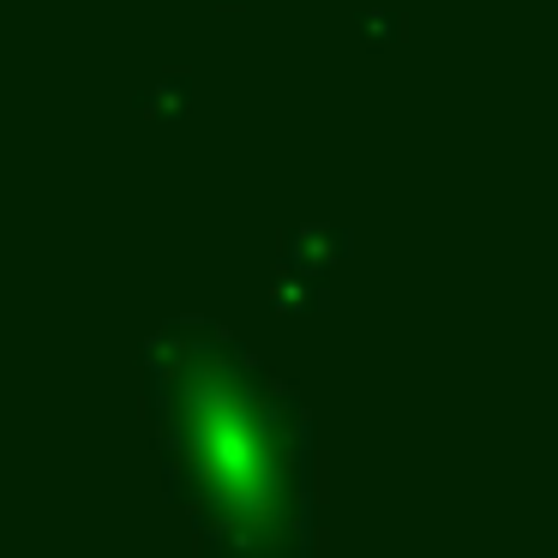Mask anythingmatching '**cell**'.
Masks as SVG:
<instances>
[{
    "mask_svg": "<svg viewBox=\"0 0 558 558\" xmlns=\"http://www.w3.org/2000/svg\"><path fill=\"white\" fill-rule=\"evenodd\" d=\"M145 402L169 498L217 553H313L318 450L294 385L210 318L145 342Z\"/></svg>",
    "mask_w": 558,
    "mask_h": 558,
    "instance_id": "obj_1",
    "label": "cell"
},
{
    "mask_svg": "<svg viewBox=\"0 0 558 558\" xmlns=\"http://www.w3.org/2000/svg\"><path fill=\"white\" fill-rule=\"evenodd\" d=\"M349 229H330V222H301L277 241V265H294L306 277H330V270L349 258Z\"/></svg>",
    "mask_w": 558,
    "mask_h": 558,
    "instance_id": "obj_2",
    "label": "cell"
},
{
    "mask_svg": "<svg viewBox=\"0 0 558 558\" xmlns=\"http://www.w3.org/2000/svg\"><path fill=\"white\" fill-rule=\"evenodd\" d=\"M270 306H277V313H318V306H325V277L277 265V277H270Z\"/></svg>",
    "mask_w": 558,
    "mask_h": 558,
    "instance_id": "obj_3",
    "label": "cell"
},
{
    "mask_svg": "<svg viewBox=\"0 0 558 558\" xmlns=\"http://www.w3.org/2000/svg\"><path fill=\"white\" fill-rule=\"evenodd\" d=\"M186 97H193V78H186V73H162L150 90H138V109H145L150 121H174V114L186 109Z\"/></svg>",
    "mask_w": 558,
    "mask_h": 558,
    "instance_id": "obj_4",
    "label": "cell"
},
{
    "mask_svg": "<svg viewBox=\"0 0 558 558\" xmlns=\"http://www.w3.org/2000/svg\"><path fill=\"white\" fill-rule=\"evenodd\" d=\"M361 43L366 49H390V43H402V13L397 7H366L361 13Z\"/></svg>",
    "mask_w": 558,
    "mask_h": 558,
    "instance_id": "obj_5",
    "label": "cell"
},
{
    "mask_svg": "<svg viewBox=\"0 0 558 558\" xmlns=\"http://www.w3.org/2000/svg\"><path fill=\"white\" fill-rule=\"evenodd\" d=\"M217 7H241V0H217Z\"/></svg>",
    "mask_w": 558,
    "mask_h": 558,
    "instance_id": "obj_6",
    "label": "cell"
}]
</instances>
